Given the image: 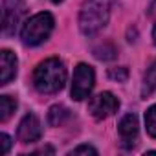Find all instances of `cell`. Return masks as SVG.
Listing matches in <instances>:
<instances>
[{"mask_svg": "<svg viewBox=\"0 0 156 156\" xmlns=\"http://www.w3.org/2000/svg\"><path fill=\"white\" fill-rule=\"evenodd\" d=\"M108 77L118 83H125L127 81V77H129V70L125 66H119V68H110L108 70Z\"/></svg>", "mask_w": 156, "mask_h": 156, "instance_id": "cell-15", "label": "cell"}, {"mask_svg": "<svg viewBox=\"0 0 156 156\" xmlns=\"http://www.w3.org/2000/svg\"><path fill=\"white\" fill-rule=\"evenodd\" d=\"M17 110V101L11 96H0V123H6Z\"/></svg>", "mask_w": 156, "mask_h": 156, "instance_id": "cell-11", "label": "cell"}, {"mask_svg": "<svg viewBox=\"0 0 156 156\" xmlns=\"http://www.w3.org/2000/svg\"><path fill=\"white\" fill-rule=\"evenodd\" d=\"M17 57L13 51L9 50H2L0 51V85L6 87L11 83V79H15L17 75Z\"/></svg>", "mask_w": 156, "mask_h": 156, "instance_id": "cell-9", "label": "cell"}, {"mask_svg": "<svg viewBox=\"0 0 156 156\" xmlns=\"http://www.w3.org/2000/svg\"><path fill=\"white\" fill-rule=\"evenodd\" d=\"M51 2H55V4H59V2H62V0H51Z\"/></svg>", "mask_w": 156, "mask_h": 156, "instance_id": "cell-21", "label": "cell"}, {"mask_svg": "<svg viewBox=\"0 0 156 156\" xmlns=\"http://www.w3.org/2000/svg\"><path fill=\"white\" fill-rule=\"evenodd\" d=\"M145 127L151 138H156V103L147 108L145 112Z\"/></svg>", "mask_w": 156, "mask_h": 156, "instance_id": "cell-14", "label": "cell"}, {"mask_svg": "<svg viewBox=\"0 0 156 156\" xmlns=\"http://www.w3.org/2000/svg\"><path fill=\"white\" fill-rule=\"evenodd\" d=\"M44 152H50V154H53L55 151H53V147H44V149H39V151H35L33 154H44Z\"/></svg>", "mask_w": 156, "mask_h": 156, "instance_id": "cell-19", "label": "cell"}, {"mask_svg": "<svg viewBox=\"0 0 156 156\" xmlns=\"http://www.w3.org/2000/svg\"><path fill=\"white\" fill-rule=\"evenodd\" d=\"M42 136V125L39 121V118L35 114H26L20 123H19V129H17V138L20 143H35L39 141Z\"/></svg>", "mask_w": 156, "mask_h": 156, "instance_id": "cell-7", "label": "cell"}, {"mask_svg": "<svg viewBox=\"0 0 156 156\" xmlns=\"http://www.w3.org/2000/svg\"><path fill=\"white\" fill-rule=\"evenodd\" d=\"M96 85V73L94 68L87 62H79L73 70V77H72V99L75 101H83L90 96L92 88Z\"/></svg>", "mask_w": 156, "mask_h": 156, "instance_id": "cell-4", "label": "cell"}, {"mask_svg": "<svg viewBox=\"0 0 156 156\" xmlns=\"http://www.w3.org/2000/svg\"><path fill=\"white\" fill-rule=\"evenodd\" d=\"M66 83V66L59 57L44 59L33 72V87L39 94H57Z\"/></svg>", "mask_w": 156, "mask_h": 156, "instance_id": "cell-1", "label": "cell"}, {"mask_svg": "<svg viewBox=\"0 0 156 156\" xmlns=\"http://www.w3.org/2000/svg\"><path fill=\"white\" fill-rule=\"evenodd\" d=\"M116 53L118 51H116V48H114L112 42H103V44H99V46L94 48V55L99 61H110V59L116 57Z\"/></svg>", "mask_w": 156, "mask_h": 156, "instance_id": "cell-13", "label": "cell"}, {"mask_svg": "<svg viewBox=\"0 0 156 156\" xmlns=\"http://www.w3.org/2000/svg\"><path fill=\"white\" fill-rule=\"evenodd\" d=\"M118 108H119V101L112 92H101V94L90 98V101H88V112L98 121L114 116L118 112Z\"/></svg>", "mask_w": 156, "mask_h": 156, "instance_id": "cell-6", "label": "cell"}, {"mask_svg": "<svg viewBox=\"0 0 156 156\" xmlns=\"http://www.w3.org/2000/svg\"><path fill=\"white\" fill-rule=\"evenodd\" d=\"M110 19V0H85L79 11V30L90 37L101 31Z\"/></svg>", "mask_w": 156, "mask_h": 156, "instance_id": "cell-2", "label": "cell"}, {"mask_svg": "<svg viewBox=\"0 0 156 156\" xmlns=\"http://www.w3.org/2000/svg\"><path fill=\"white\" fill-rule=\"evenodd\" d=\"M11 145H13V141H11V138L6 132L0 134V154H8L9 149H11Z\"/></svg>", "mask_w": 156, "mask_h": 156, "instance_id": "cell-16", "label": "cell"}, {"mask_svg": "<svg viewBox=\"0 0 156 156\" xmlns=\"http://www.w3.org/2000/svg\"><path fill=\"white\" fill-rule=\"evenodd\" d=\"M70 119V110L64 105H53L48 110V123L51 127H61Z\"/></svg>", "mask_w": 156, "mask_h": 156, "instance_id": "cell-10", "label": "cell"}, {"mask_svg": "<svg viewBox=\"0 0 156 156\" xmlns=\"http://www.w3.org/2000/svg\"><path fill=\"white\" fill-rule=\"evenodd\" d=\"M70 154H98V149H94V147H90V145H79V147H75V149H72L70 151Z\"/></svg>", "mask_w": 156, "mask_h": 156, "instance_id": "cell-17", "label": "cell"}, {"mask_svg": "<svg viewBox=\"0 0 156 156\" xmlns=\"http://www.w3.org/2000/svg\"><path fill=\"white\" fill-rule=\"evenodd\" d=\"M53 17L48 11H41L37 15H33L31 19H28L20 30V39L24 46H39L42 44L50 33L53 31Z\"/></svg>", "mask_w": 156, "mask_h": 156, "instance_id": "cell-3", "label": "cell"}, {"mask_svg": "<svg viewBox=\"0 0 156 156\" xmlns=\"http://www.w3.org/2000/svg\"><path fill=\"white\" fill-rule=\"evenodd\" d=\"M152 42L156 44V24H154V28H152Z\"/></svg>", "mask_w": 156, "mask_h": 156, "instance_id": "cell-20", "label": "cell"}, {"mask_svg": "<svg viewBox=\"0 0 156 156\" xmlns=\"http://www.w3.org/2000/svg\"><path fill=\"white\" fill-rule=\"evenodd\" d=\"M156 90V62H152L143 77V96H149Z\"/></svg>", "mask_w": 156, "mask_h": 156, "instance_id": "cell-12", "label": "cell"}, {"mask_svg": "<svg viewBox=\"0 0 156 156\" xmlns=\"http://www.w3.org/2000/svg\"><path fill=\"white\" fill-rule=\"evenodd\" d=\"M138 132H140L138 116L136 114H125L119 119V125H118V134H119V140H121V147L123 149H132L138 143Z\"/></svg>", "mask_w": 156, "mask_h": 156, "instance_id": "cell-8", "label": "cell"}, {"mask_svg": "<svg viewBox=\"0 0 156 156\" xmlns=\"http://www.w3.org/2000/svg\"><path fill=\"white\" fill-rule=\"evenodd\" d=\"M147 13H149V17H152L154 20H156V0L149 6V9H147Z\"/></svg>", "mask_w": 156, "mask_h": 156, "instance_id": "cell-18", "label": "cell"}, {"mask_svg": "<svg viewBox=\"0 0 156 156\" xmlns=\"http://www.w3.org/2000/svg\"><path fill=\"white\" fill-rule=\"evenodd\" d=\"M26 13H28V6L24 0H4L2 2V33L15 35Z\"/></svg>", "mask_w": 156, "mask_h": 156, "instance_id": "cell-5", "label": "cell"}]
</instances>
